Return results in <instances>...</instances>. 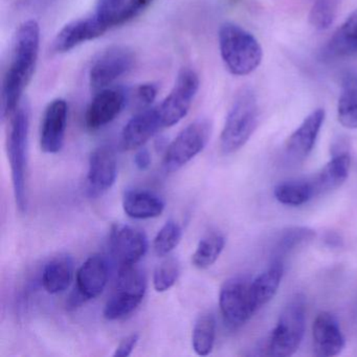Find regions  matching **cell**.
<instances>
[{
    "mask_svg": "<svg viewBox=\"0 0 357 357\" xmlns=\"http://www.w3.org/2000/svg\"><path fill=\"white\" fill-rule=\"evenodd\" d=\"M40 28L35 20H26L14 38L11 62L1 89V116L11 118L22 104V96L30 84L39 57Z\"/></svg>",
    "mask_w": 357,
    "mask_h": 357,
    "instance_id": "obj_1",
    "label": "cell"
},
{
    "mask_svg": "<svg viewBox=\"0 0 357 357\" xmlns=\"http://www.w3.org/2000/svg\"><path fill=\"white\" fill-rule=\"evenodd\" d=\"M218 43L223 63L234 76L252 74L262 61V47L256 37L234 22L221 24Z\"/></svg>",
    "mask_w": 357,
    "mask_h": 357,
    "instance_id": "obj_2",
    "label": "cell"
},
{
    "mask_svg": "<svg viewBox=\"0 0 357 357\" xmlns=\"http://www.w3.org/2000/svg\"><path fill=\"white\" fill-rule=\"evenodd\" d=\"M7 149L12 173L14 197L20 213L28 208V169L29 131H30V108L26 103L20 104L11 116Z\"/></svg>",
    "mask_w": 357,
    "mask_h": 357,
    "instance_id": "obj_3",
    "label": "cell"
},
{
    "mask_svg": "<svg viewBox=\"0 0 357 357\" xmlns=\"http://www.w3.org/2000/svg\"><path fill=\"white\" fill-rule=\"evenodd\" d=\"M260 110L256 93L250 87L240 89L231 103L220 135L221 151L233 154L241 149L258 126Z\"/></svg>",
    "mask_w": 357,
    "mask_h": 357,
    "instance_id": "obj_4",
    "label": "cell"
},
{
    "mask_svg": "<svg viewBox=\"0 0 357 357\" xmlns=\"http://www.w3.org/2000/svg\"><path fill=\"white\" fill-rule=\"evenodd\" d=\"M306 304L302 294L292 296L284 307L277 326L271 332L265 354L273 357H288L298 351L306 326Z\"/></svg>",
    "mask_w": 357,
    "mask_h": 357,
    "instance_id": "obj_5",
    "label": "cell"
},
{
    "mask_svg": "<svg viewBox=\"0 0 357 357\" xmlns=\"http://www.w3.org/2000/svg\"><path fill=\"white\" fill-rule=\"evenodd\" d=\"M146 290L147 280L143 271L135 265H123L114 294L104 308V317L116 321L131 314L143 302Z\"/></svg>",
    "mask_w": 357,
    "mask_h": 357,
    "instance_id": "obj_6",
    "label": "cell"
},
{
    "mask_svg": "<svg viewBox=\"0 0 357 357\" xmlns=\"http://www.w3.org/2000/svg\"><path fill=\"white\" fill-rule=\"evenodd\" d=\"M219 306L225 323L231 328L243 326L257 312L252 294V280L234 277L225 282L219 294Z\"/></svg>",
    "mask_w": 357,
    "mask_h": 357,
    "instance_id": "obj_7",
    "label": "cell"
},
{
    "mask_svg": "<svg viewBox=\"0 0 357 357\" xmlns=\"http://www.w3.org/2000/svg\"><path fill=\"white\" fill-rule=\"evenodd\" d=\"M211 131L212 125L204 119L191 123L181 131L165 153L164 168L167 172L179 170L198 155L206 148Z\"/></svg>",
    "mask_w": 357,
    "mask_h": 357,
    "instance_id": "obj_8",
    "label": "cell"
},
{
    "mask_svg": "<svg viewBox=\"0 0 357 357\" xmlns=\"http://www.w3.org/2000/svg\"><path fill=\"white\" fill-rule=\"evenodd\" d=\"M135 56L124 45H112L96 57L89 70V84L93 91L112 86L133 68Z\"/></svg>",
    "mask_w": 357,
    "mask_h": 357,
    "instance_id": "obj_9",
    "label": "cell"
},
{
    "mask_svg": "<svg viewBox=\"0 0 357 357\" xmlns=\"http://www.w3.org/2000/svg\"><path fill=\"white\" fill-rule=\"evenodd\" d=\"M199 89V78L194 70L183 68L166 99L156 106L162 129L181 122L191 108Z\"/></svg>",
    "mask_w": 357,
    "mask_h": 357,
    "instance_id": "obj_10",
    "label": "cell"
},
{
    "mask_svg": "<svg viewBox=\"0 0 357 357\" xmlns=\"http://www.w3.org/2000/svg\"><path fill=\"white\" fill-rule=\"evenodd\" d=\"M109 246L114 258L123 265H135L148 250V239L143 231L126 225L112 227Z\"/></svg>",
    "mask_w": 357,
    "mask_h": 357,
    "instance_id": "obj_11",
    "label": "cell"
},
{
    "mask_svg": "<svg viewBox=\"0 0 357 357\" xmlns=\"http://www.w3.org/2000/svg\"><path fill=\"white\" fill-rule=\"evenodd\" d=\"M68 105L66 100L56 99L45 108L40 127V148L45 153L61 151L66 141Z\"/></svg>",
    "mask_w": 357,
    "mask_h": 357,
    "instance_id": "obj_12",
    "label": "cell"
},
{
    "mask_svg": "<svg viewBox=\"0 0 357 357\" xmlns=\"http://www.w3.org/2000/svg\"><path fill=\"white\" fill-rule=\"evenodd\" d=\"M118 176L116 153L109 146H102L93 150L89 158L87 173V189L93 197L112 189Z\"/></svg>",
    "mask_w": 357,
    "mask_h": 357,
    "instance_id": "obj_13",
    "label": "cell"
},
{
    "mask_svg": "<svg viewBox=\"0 0 357 357\" xmlns=\"http://www.w3.org/2000/svg\"><path fill=\"white\" fill-rule=\"evenodd\" d=\"M127 103V93L122 89L97 91L85 114V124L91 131L99 130L116 120Z\"/></svg>",
    "mask_w": 357,
    "mask_h": 357,
    "instance_id": "obj_14",
    "label": "cell"
},
{
    "mask_svg": "<svg viewBox=\"0 0 357 357\" xmlns=\"http://www.w3.org/2000/svg\"><path fill=\"white\" fill-rule=\"evenodd\" d=\"M325 116V110L321 108L313 110L288 137L284 147V153L288 160L301 162L311 153L323 126Z\"/></svg>",
    "mask_w": 357,
    "mask_h": 357,
    "instance_id": "obj_15",
    "label": "cell"
},
{
    "mask_svg": "<svg viewBox=\"0 0 357 357\" xmlns=\"http://www.w3.org/2000/svg\"><path fill=\"white\" fill-rule=\"evenodd\" d=\"M107 31L96 14L74 20L58 33L53 43V51L57 54L68 53L87 41L103 36Z\"/></svg>",
    "mask_w": 357,
    "mask_h": 357,
    "instance_id": "obj_16",
    "label": "cell"
},
{
    "mask_svg": "<svg viewBox=\"0 0 357 357\" xmlns=\"http://www.w3.org/2000/svg\"><path fill=\"white\" fill-rule=\"evenodd\" d=\"M162 129L156 106L139 110L125 125L121 135V147L126 151L139 149Z\"/></svg>",
    "mask_w": 357,
    "mask_h": 357,
    "instance_id": "obj_17",
    "label": "cell"
},
{
    "mask_svg": "<svg viewBox=\"0 0 357 357\" xmlns=\"http://www.w3.org/2000/svg\"><path fill=\"white\" fill-rule=\"evenodd\" d=\"M312 337L317 356H336L346 344L337 319L327 311L319 313L315 317L312 325Z\"/></svg>",
    "mask_w": 357,
    "mask_h": 357,
    "instance_id": "obj_18",
    "label": "cell"
},
{
    "mask_svg": "<svg viewBox=\"0 0 357 357\" xmlns=\"http://www.w3.org/2000/svg\"><path fill=\"white\" fill-rule=\"evenodd\" d=\"M154 0H98L96 15L109 30L128 24L151 6Z\"/></svg>",
    "mask_w": 357,
    "mask_h": 357,
    "instance_id": "obj_19",
    "label": "cell"
},
{
    "mask_svg": "<svg viewBox=\"0 0 357 357\" xmlns=\"http://www.w3.org/2000/svg\"><path fill=\"white\" fill-rule=\"evenodd\" d=\"M77 292L83 302L97 298L108 281V264L101 255L89 257L77 273Z\"/></svg>",
    "mask_w": 357,
    "mask_h": 357,
    "instance_id": "obj_20",
    "label": "cell"
},
{
    "mask_svg": "<svg viewBox=\"0 0 357 357\" xmlns=\"http://www.w3.org/2000/svg\"><path fill=\"white\" fill-rule=\"evenodd\" d=\"M351 156L348 150L336 149L331 160L319 173L311 177L315 197L334 191L344 185L350 170Z\"/></svg>",
    "mask_w": 357,
    "mask_h": 357,
    "instance_id": "obj_21",
    "label": "cell"
},
{
    "mask_svg": "<svg viewBox=\"0 0 357 357\" xmlns=\"http://www.w3.org/2000/svg\"><path fill=\"white\" fill-rule=\"evenodd\" d=\"M123 208L133 219L156 218L164 212L165 202L152 192L129 190L123 197Z\"/></svg>",
    "mask_w": 357,
    "mask_h": 357,
    "instance_id": "obj_22",
    "label": "cell"
},
{
    "mask_svg": "<svg viewBox=\"0 0 357 357\" xmlns=\"http://www.w3.org/2000/svg\"><path fill=\"white\" fill-rule=\"evenodd\" d=\"M283 261L273 259L266 271L252 281V294L257 310L275 298L283 278Z\"/></svg>",
    "mask_w": 357,
    "mask_h": 357,
    "instance_id": "obj_23",
    "label": "cell"
},
{
    "mask_svg": "<svg viewBox=\"0 0 357 357\" xmlns=\"http://www.w3.org/2000/svg\"><path fill=\"white\" fill-rule=\"evenodd\" d=\"M325 54L329 58H344L356 55L357 10L335 31L326 47Z\"/></svg>",
    "mask_w": 357,
    "mask_h": 357,
    "instance_id": "obj_24",
    "label": "cell"
},
{
    "mask_svg": "<svg viewBox=\"0 0 357 357\" xmlns=\"http://www.w3.org/2000/svg\"><path fill=\"white\" fill-rule=\"evenodd\" d=\"M74 277V263L68 256L56 257L45 264L43 285L49 294H57L70 287Z\"/></svg>",
    "mask_w": 357,
    "mask_h": 357,
    "instance_id": "obj_25",
    "label": "cell"
},
{
    "mask_svg": "<svg viewBox=\"0 0 357 357\" xmlns=\"http://www.w3.org/2000/svg\"><path fill=\"white\" fill-rule=\"evenodd\" d=\"M337 119L346 128L357 129V75H347L342 81Z\"/></svg>",
    "mask_w": 357,
    "mask_h": 357,
    "instance_id": "obj_26",
    "label": "cell"
},
{
    "mask_svg": "<svg viewBox=\"0 0 357 357\" xmlns=\"http://www.w3.org/2000/svg\"><path fill=\"white\" fill-rule=\"evenodd\" d=\"M315 231L308 227H290L278 235L273 246L275 259L282 260L284 257L296 252L298 248L310 243L315 238Z\"/></svg>",
    "mask_w": 357,
    "mask_h": 357,
    "instance_id": "obj_27",
    "label": "cell"
},
{
    "mask_svg": "<svg viewBox=\"0 0 357 357\" xmlns=\"http://www.w3.org/2000/svg\"><path fill=\"white\" fill-rule=\"evenodd\" d=\"M275 199L290 206H303L315 197L310 179H298L279 183L273 191Z\"/></svg>",
    "mask_w": 357,
    "mask_h": 357,
    "instance_id": "obj_28",
    "label": "cell"
},
{
    "mask_svg": "<svg viewBox=\"0 0 357 357\" xmlns=\"http://www.w3.org/2000/svg\"><path fill=\"white\" fill-rule=\"evenodd\" d=\"M216 338V319L211 312L199 315L192 333V346L196 354L206 356L214 348Z\"/></svg>",
    "mask_w": 357,
    "mask_h": 357,
    "instance_id": "obj_29",
    "label": "cell"
},
{
    "mask_svg": "<svg viewBox=\"0 0 357 357\" xmlns=\"http://www.w3.org/2000/svg\"><path fill=\"white\" fill-rule=\"evenodd\" d=\"M225 246V238L222 234L212 233L200 240L192 256L194 266L206 269L212 266L222 252Z\"/></svg>",
    "mask_w": 357,
    "mask_h": 357,
    "instance_id": "obj_30",
    "label": "cell"
},
{
    "mask_svg": "<svg viewBox=\"0 0 357 357\" xmlns=\"http://www.w3.org/2000/svg\"><path fill=\"white\" fill-rule=\"evenodd\" d=\"M340 0H314L309 14V22L317 30H327L335 20Z\"/></svg>",
    "mask_w": 357,
    "mask_h": 357,
    "instance_id": "obj_31",
    "label": "cell"
},
{
    "mask_svg": "<svg viewBox=\"0 0 357 357\" xmlns=\"http://www.w3.org/2000/svg\"><path fill=\"white\" fill-rule=\"evenodd\" d=\"M183 237V229L175 221H168L160 229L153 242L154 252L158 257L168 256L178 245Z\"/></svg>",
    "mask_w": 357,
    "mask_h": 357,
    "instance_id": "obj_32",
    "label": "cell"
},
{
    "mask_svg": "<svg viewBox=\"0 0 357 357\" xmlns=\"http://www.w3.org/2000/svg\"><path fill=\"white\" fill-rule=\"evenodd\" d=\"M181 273L178 261L168 258L158 265L154 273L153 286L158 292H165L172 288Z\"/></svg>",
    "mask_w": 357,
    "mask_h": 357,
    "instance_id": "obj_33",
    "label": "cell"
},
{
    "mask_svg": "<svg viewBox=\"0 0 357 357\" xmlns=\"http://www.w3.org/2000/svg\"><path fill=\"white\" fill-rule=\"evenodd\" d=\"M158 89L153 83H145L137 86L133 91L132 101L137 110L151 107L158 96Z\"/></svg>",
    "mask_w": 357,
    "mask_h": 357,
    "instance_id": "obj_34",
    "label": "cell"
},
{
    "mask_svg": "<svg viewBox=\"0 0 357 357\" xmlns=\"http://www.w3.org/2000/svg\"><path fill=\"white\" fill-rule=\"evenodd\" d=\"M139 340V335L137 333L130 334V335L125 337L122 342L116 347L114 351V357H128L130 356L131 353L135 350L137 347V342Z\"/></svg>",
    "mask_w": 357,
    "mask_h": 357,
    "instance_id": "obj_35",
    "label": "cell"
},
{
    "mask_svg": "<svg viewBox=\"0 0 357 357\" xmlns=\"http://www.w3.org/2000/svg\"><path fill=\"white\" fill-rule=\"evenodd\" d=\"M135 164L139 170H147L151 166V155H150L149 151L145 148L139 149L135 154Z\"/></svg>",
    "mask_w": 357,
    "mask_h": 357,
    "instance_id": "obj_36",
    "label": "cell"
}]
</instances>
